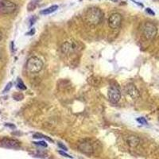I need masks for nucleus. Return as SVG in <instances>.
I'll use <instances>...</instances> for the list:
<instances>
[{
  "mask_svg": "<svg viewBox=\"0 0 159 159\" xmlns=\"http://www.w3.org/2000/svg\"><path fill=\"white\" fill-rule=\"evenodd\" d=\"M103 12L97 7H92L89 8L84 13V20L90 25H97L103 19Z\"/></svg>",
  "mask_w": 159,
  "mask_h": 159,
  "instance_id": "obj_1",
  "label": "nucleus"
},
{
  "mask_svg": "<svg viewBox=\"0 0 159 159\" xmlns=\"http://www.w3.org/2000/svg\"><path fill=\"white\" fill-rule=\"evenodd\" d=\"M43 68V61L38 57H32L27 61L26 70L30 73H38Z\"/></svg>",
  "mask_w": 159,
  "mask_h": 159,
  "instance_id": "obj_2",
  "label": "nucleus"
},
{
  "mask_svg": "<svg viewBox=\"0 0 159 159\" xmlns=\"http://www.w3.org/2000/svg\"><path fill=\"white\" fill-rule=\"evenodd\" d=\"M78 149L83 154L91 156L96 153L98 148L96 147L95 143L90 140H84L78 144Z\"/></svg>",
  "mask_w": 159,
  "mask_h": 159,
  "instance_id": "obj_3",
  "label": "nucleus"
},
{
  "mask_svg": "<svg viewBox=\"0 0 159 159\" xmlns=\"http://www.w3.org/2000/svg\"><path fill=\"white\" fill-rule=\"evenodd\" d=\"M17 9L16 4L11 0L0 1V15H8L15 12Z\"/></svg>",
  "mask_w": 159,
  "mask_h": 159,
  "instance_id": "obj_4",
  "label": "nucleus"
},
{
  "mask_svg": "<svg viewBox=\"0 0 159 159\" xmlns=\"http://www.w3.org/2000/svg\"><path fill=\"white\" fill-rule=\"evenodd\" d=\"M157 33V26L154 23L147 22L143 26V35L147 40H153L156 37Z\"/></svg>",
  "mask_w": 159,
  "mask_h": 159,
  "instance_id": "obj_5",
  "label": "nucleus"
},
{
  "mask_svg": "<svg viewBox=\"0 0 159 159\" xmlns=\"http://www.w3.org/2000/svg\"><path fill=\"white\" fill-rule=\"evenodd\" d=\"M79 49V44L75 41H68L62 44L61 51L65 54H72Z\"/></svg>",
  "mask_w": 159,
  "mask_h": 159,
  "instance_id": "obj_6",
  "label": "nucleus"
},
{
  "mask_svg": "<svg viewBox=\"0 0 159 159\" xmlns=\"http://www.w3.org/2000/svg\"><path fill=\"white\" fill-rule=\"evenodd\" d=\"M123 18L119 13H113L108 18V25L112 30L119 29L122 24Z\"/></svg>",
  "mask_w": 159,
  "mask_h": 159,
  "instance_id": "obj_7",
  "label": "nucleus"
},
{
  "mask_svg": "<svg viewBox=\"0 0 159 159\" xmlns=\"http://www.w3.org/2000/svg\"><path fill=\"white\" fill-rule=\"evenodd\" d=\"M0 147L7 149H19L21 145L20 143L16 139H8V138H3L0 139Z\"/></svg>",
  "mask_w": 159,
  "mask_h": 159,
  "instance_id": "obj_8",
  "label": "nucleus"
},
{
  "mask_svg": "<svg viewBox=\"0 0 159 159\" xmlns=\"http://www.w3.org/2000/svg\"><path fill=\"white\" fill-rule=\"evenodd\" d=\"M107 96H108L109 99L112 103H118L121 99V92H120L119 87L111 86L109 89Z\"/></svg>",
  "mask_w": 159,
  "mask_h": 159,
  "instance_id": "obj_9",
  "label": "nucleus"
},
{
  "mask_svg": "<svg viewBox=\"0 0 159 159\" xmlns=\"http://www.w3.org/2000/svg\"><path fill=\"white\" fill-rule=\"evenodd\" d=\"M125 92L129 96L132 98V99H138L140 96L139 94V92L136 87L134 86V84H127L126 87H125Z\"/></svg>",
  "mask_w": 159,
  "mask_h": 159,
  "instance_id": "obj_10",
  "label": "nucleus"
},
{
  "mask_svg": "<svg viewBox=\"0 0 159 159\" xmlns=\"http://www.w3.org/2000/svg\"><path fill=\"white\" fill-rule=\"evenodd\" d=\"M127 143L129 147H132V148H134V147H137L139 145V143H140V139H139V137H137L135 135H130L129 137H127Z\"/></svg>",
  "mask_w": 159,
  "mask_h": 159,
  "instance_id": "obj_11",
  "label": "nucleus"
},
{
  "mask_svg": "<svg viewBox=\"0 0 159 159\" xmlns=\"http://www.w3.org/2000/svg\"><path fill=\"white\" fill-rule=\"evenodd\" d=\"M58 9V6L57 5H52L49 7L46 8V9H44L41 11V14L42 15H49V14H52V13L55 12Z\"/></svg>",
  "mask_w": 159,
  "mask_h": 159,
  "instance_id": "obj_12",
  "label": "nucleus"
},
{
  "mask_svg": "<svg viewBox=\"0 0 159 159\" xmlns=\"http://www.w3.org/2000/svg\"><path fill=\"white\" fill-rule=\"evenodd\" d=\"M33 137L34 138V139H47L48 141L52 142V140L50 139V138L48 137V136L44 135V134H40V133H36V134H34V136H33Z\"/></svg>",
  "mask_w": 159,
  "mask_h": 159,
  "instance_id": "obj_13",
  "label": "nucleus"
},
{
  "mask_svg": "<svg viewBox=\"0 0 159 159\" xmlns=\"http://www.w3.org/2000/svg\"><path fill=\"white\" fill-rule=\"evenodd\" d=\"M17 86H18V89H21V90H25V89H26V87H25V85L24 84L23 81H22V80L21 79H18V84H17Z\"/></svg>",
  "mask_w": 159,
  "mask_h": 159,
  "instance_id": "obj_14",
  "label": "nucleus"
},
{
  "mask_svg": "<svg viewBox=\"0 0 159 159\" xmlns=\"http://www.w3.org/2000/svg\"><path fill=\"white\" fill-rule=\"evenodd\" d=\"M35 145L37 146H41V147H48V144L45 142L44 141H40V142H34Z\"/></svg>",
  "mask_w": 159,
  "mask_h": 159,
  "instance_id": "obj_15",
  "label": "nucleus"
},
{
  "mask_svg": "<svg viewBox=\"0 0 159 159\" xmlns=\"http://www.w3.org/2000/svg\"><path fill=\"white\" fill-rule=\"evenodd\" d=\"M137 121L139 122L140 124H143V125H147V121L146 120V119H145V118H143V117L138 118Z\"/></svg>",
  "mask_w": 159,
  "mask_h": 159,
  "instance_id": "obj_16",
  "label": "nucleus"
},
{
  "mask_svg": "<svg viewBox=\"0 0 159 159\" xmlns=\"http://www.w3.org/2000/svg\"><path fill=\"white\" fill-rule=\"evenodd\" d=\"M11 86H12V83H11V82H9V83L7 84V86H6L5 89L3 90V93H5L6 92H8V91L11 89Z\"/></svg>",
  "mask_w": 159,
  "mask_h": 159,
  "instance_id": "obj_17",
  "label": "nucleus"
},
{
  "mask_svg": "<svg viewBox=\"0 0 159 159\" xmlns=\"http://www.w3.org/2000/svg\"><path fill=\"white\" fill-rule=\"evenodd\" d=\"M58 147H59L61 149H62V150H65V151H68V148H67V147H65V145L62 144V143H58Z\"/></svg>",
  "mask_w": 159,
  "mask_h": 159,
  "instance_id": "obj_18",
  "label": "nucleus"
},
{
  "mask_svg": "<svg viewBox=\"0 0 159 159\" xmlns=\"http://www.w3.org/2000/svg\"><path fill=\"white\" fill-rule=\"evenodd\" d=\"M146 11H147V13H148L149 15H155V13L154 12V11H152L150 8H147L146 9Z\"/></svg>",
  "mask_w": 159,
  "mask_h": 159,
  "instance_id": "obj_19",
  "label": "nucleus"
},
{
  "mask_svg": "<svg viewBox=\"0 0 159 159\" xmlns=\"http://www.w3.org/2000/svg\"><path fill=\"white\" fill-rule=\"evenodd\" d=\"M59 154H61V155L64 156V157H69V158H72V157H71V156H69V154H65V152H63V151H59Z\"/></svg>",
  "mask_w": 159,
  "mask_h": 159,
  "instance_id": "obj_20",
  "label": "nucleus"
},
{
  "mask_svg": "<svg viewBox=\"0 0 159 159\" xmlns=\"http://www.w3.org/2000/svg\"><path fill=\"white\" fill-rule=\"evenodd\" d=\"M34 32H35V31H34V30H31L30 32V33H28L27 34H34Z\"/></svg>",
  "mask_w": 159,
  "mask_h": 159,
  "instance_id": "obj_21",
  "label": "nucleus"
},
{
  "mask_svg": "<svg viewBox=\"0 0 159 159\" xmlns=\"http://www.w3.org/2000/svg\"><path fill=\"white\" fill-rule=\"evenodd\" d=\"M2 33L0 32V41L2 40Z\"/></svg>",
  "mask_w": 159,
  "mask_h": 159,
  "instance_id": "obj_22",
  "label": "nucleus"
},
{
  "mask_svg": "<svg viewBox=\"0 0 159 159\" xmlns=\"http://www.w3.org/2000/svg\"><path fill=\"white\" fill-rule=\"evenodd\" d=\"M111 1H112V2H118V1H119V0H111Z\"/></svg>",
  "mask_w": 159,
  "mask_h": 159,
  "instance_id": "obj_23",
  "label": "nucleus"
}]
</instances>
